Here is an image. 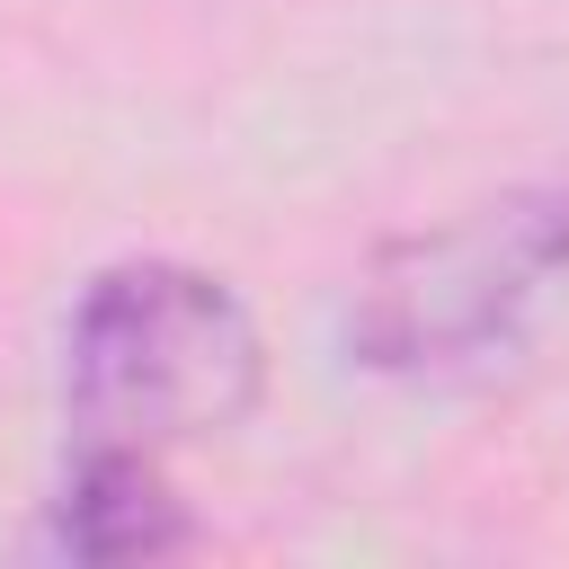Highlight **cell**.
<instances>
[{
	"mask_svg": "<svg viewBox=\"0 0 569 569\" xmlns=\"http://www.w3.org/2000/svg\"><path fill=\"white\" fill-rule=\"evenodd\" d=\"M267 391V338L249 302L178 258L107 267L62 329L71 453H169L222 436Z\"/></svg>",
	"mask_w": 569,
	"mask_h": 569,
	"instance_id": "1",
	"label": "cell"
},
{
	"mask_svg": "<svg viewBox=\"0 0 569 569\" xmlns=\"http://www.w3.org/2000/svg\"><path fill=\"white\" fill-rule=\"evenodd\" d=\"M569 284V196H498L365 258L347 284V356L373 373H462L507 356Z\"/></svg>",
	"mask_w": 569,
	"mask_h": 569,
	"instance_id": "2",
	"label": "cell"
},
{
	"mask_svg": "<svg viewBox=\"0 0 569 569\" xmlns=\"http://www.w3.org/2000/svg\"><path fill=\"white\" fill-rule=\"evenodd\" d=\"M187 533L196 525H187L160 453H80L53 498V525H44V542L71 560H160Z\"/></svg>",
	"mask_w": 569,
	"mask_h": 569,
	"instance_id": "3",
	"label": "cell"
}]
</instances>
